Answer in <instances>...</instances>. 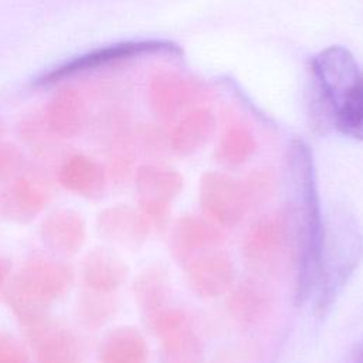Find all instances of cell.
Wrapping results in <instances>:
<instances>
[{"label":"cell","instance_id":"1","mask_svg":"<svg viewBox=\"0 0 363 363\" xmlns=\"http://www.w3.org/2000/svg\"><path fill=\"white\" fill-rule=\"evenodd\" d=\"M288 214L294 238V302L301 306L315 294L319 277L325 221L318 189L313 155L302 139H294L286 150Z\"/></svg>","mask_w":363,"mask_h":363},{"label":"cell","instance_id":"2","mask_svg":"<svg viewBox=\"0 0 363 363\" xmlns=\"http://www.w3.org/2000/svg\"><path fill=\"white\" fill-rule=\"evenodd\" d=\"M75 281V271L51 252L30 254L20 268L10 274L1 299L21 328L48 315L64 299Z\"/></svg>","mask_w":363,"mask_h":363},{"label":"cell","instance_id":"3","mask_svg":"<svg viewBox=\"0 0 363 363\" xmlns=\"http://www.w3.org/2000/svg\"><path fill=\"white\" fill-rule=\"evenodd\" d=\"M363 257V231L354 213L345 204L335 206L325 223L315 313L323 316L343 292Z\"/></svg>","mask_w":363,"mask_h":363},{"label":"cell","instance_id":"4","mask_svg":"<svg viewBox=\"0 0 363 363\" xmlns=\"http://www.w3.org/2000/svg\"><path fill=\"white\" fill-rule=\"evenodd\" d=\"M353 54L342 45H330L311 58L309 118L315 130L333 129L335 111L360 75Z\"/></svg>","mask_w":363,"mask_h":363},{"label":"cell","instance_id":"5","mask_svg":"<svg viewBox=\"0 0 363 363\" xmlns=\"http://www.w3.org/2000/svg\"><path fill=\"white\" fill-rule=\"evenodd\" d=\"M182 48L169 40H128L102 45L86 52L65 60L47 71H43L33 79V86L48 88L64 82H72L75 78L86 77L106 69H113L128 62H133L156 55H180Z\"/></svg>","mask_w":363,"mask_h":363},{"label":"cell","instance_id":"6","mask_svg":"<svg viewBox=\"0 0 363 363\" xmlns=\"http://www.w3.org/2000/svg\"><path fill=\"white\" fill-rule=\"evenodd\" d=\"M245 265L261 279H277L294 271V238L285 207L259 216L242 235Z\"/></svg>","mask_w":363,"mask_h":363},{"label":"cell","instance_id":"7","mask_svg":"<svg viewBox=\"0 0 363 363\" xmlns=\"http://www.w3.org/2000/svg\"><path fill=\"white\" fill-rule=\"evenodd\" d=\"M105 156L109 184L123 187L133 180L136 170L138 145L136 128L129 112L123 108L112 106L91 116L89 126Z\"/></svg>","mask_w":363,"mask_h":363},{"label":"cell","instance_id":"8","mask_svg":"<svg viewBox=\"0 0 363 363\" xmlns=\"http://www.w3.org/2000/svg\"><path fill=\"white\" fill-rule=\"evenodd\" d=\"M133 186L138 208L149 221L152 231L167 233L172 224V207L183 190V174L162 162H147L136 167Z\"/></svg>","mask_w":363,"mask_h":363},{"label":"cell","instance_id":"9","mask_svg":"<svg viewBox=\"0 0 363 363\" xmlns=\"http://www.w3.org/2000/svg\"><path fill=\"white\" fill-rule=\"evenodd\" d=\"M54 196V180L41 166H24L0 186V218L20 225L31 224L45 213Z\"/></svg>","mask_w":363,"mask_h":363},{"label":"cell","instance_id":"10","mask_svg":"<svg viewBox=\"0 0 363 363\" xmlns=\"http://www.w3.org/2000/svg\"><path fill=\"white\" fill-rule=\"evenodd\" d=\"M199 204L201 214L223 230L241 224L251 210L242 179L220 170H208L201 174Z\"/></svg>","mask_w":363,"mask_h":363},{"label":"cell","instance_id":"11","mask_svg":"<svg viewBox=\"0 0 363 363\" xmlns=\"http://www.w3.org/2000/svg\"><path fill=\"white\" fill-rule=\"evenodd\" d=\"M34 363H82L85 349L79 335L48 315L21 328Z\"/></svg>","mask_w":363,"mask_h":363},{"label":"cell","instance_id":"12","mask_svg":"<svg viewBox=\"0 0 363 363\" xmlns=\"http://www.w3.org/2000/svg\"><path fill=\"white\" fill-rule=\"evenodd\" d=\"M43 119L60 142L82 135L91 122V104L86 91L72 82L60 84L41 109Z\"/></svg>","mask_w":363,"mask_h":363},{"label":"cell","instance_id":"13","mask_svg":"<svg viewBox=\"0 0 363 363\" xmlns=\"http://www.w3.org/2000/svg\"><path fill=\"white\" fill-rule=\"evenodd\" d=\"M182 268L189 289L200 299L225 296L237 282L234 259L221 247L196 255Z\"/></svg>","mask_w":363,"mask_h":363},{"label":"cell","instance_id":"14","mask_svg":"<svg viewBox=\"0 0 363 363\" xmlns=\"http://www.w3.org/2000/svg\"><path fill=\"white\" fill-rule=\"evenodd\" d=\"M203 85L186 75L162 71L147 82L146 98L150 111L163 122H174L182 113L196 106L203 95Z\"/></svg>","mask_w":363,"mask_h":363},{"label":"cell","instance_id":"15","mask_svg":"<svg viewBox=\"0 0 363 363\" xmlns=\"http://www.w3.org/2000/svg\"><path fill=\"white\" fill-rule=\"evenodd\" d=\"M225 230L216 225L206 216L189 213L172 221L167 230V245L173 261L183 267L196 255L221 247Z\"/></svg>","mask_w":363,"mask_h":363},{"label":"cell","instance_id":"16","mask_svg":"<svg viewBox=\"0 0 363 363\" xmlns=\"http://www.w3.org/2000/svg\"><path fill=\"white\" fill-rule=\"evenodd\" d=\"M95 233L106 244L138 251L146 244L153 231L138 206L115 203L104 207L96 214Z\"/></svg>","mask_w":363,"mask_h":363},{"label":"cell","instance_id":"17","mask_svg":"<svg viewBox=\"0 0 363 363\" xmlns=\"http://www.w3.org/2000/svg\"><path fill=\"white\" fill-rule=\"evenodd\" d=\"M38 238L48 252L61 258L74 257L86 242V218L77 208L54 207L41 216Z\"/></svg>","mask_w":363,"mask_h":363},{"label":"cell","instance_id":"18","mask_svg":"<svg viewBox=\"0 0 363 363\" xmlns=\"http://www.w3.org/2000/svg\"><path fill=\"white\" fill-rule=\"evenodd\" d=\"M54 180L71 194L88 201L101 200L109 186L105 164L85 152L64 153L55 167Z\"/></svg>","mask_w":363,"mask_h":363},{"label":"cell","instance_id":"19","mask_svg":"<svg viewBox=\"0 0 363 363\" xmlns=\"http://www.w3.org/2000/svg\"><path fill=\"white\" fill-rule=\"evenodd\" d=\"M129 265L111 247L96 245L88 250L79 262V278L84 288L118 294L129 279Z\"/></svg>","mask_w":363,"mask_h":363},{"label":"cell","instance_id":"20","mask_svg":"<svg viewBox=\"0 0 363 363\" xmlns=\"http://www.w3.org/2000/svg\"><path fill=\"white\" fill-rule=\"evenodd\" d=\"M225 306L230 316L241 326L251 328L262 322L272 308V294L264 279L250 275L234 286L225 295Z\"/></svg>","mask_w":363,"mask_h":363},{"label":"cell","instance_id":"21","mask_svg":"<svg viewBox=\"0 0 363 363\" xmlns=\"http://www.w3.org/2000/svg\"><path fill=\"white\" fill-rule=\"evenodd\" d=\"M217 119L207 106H193L182 113L167 130L169 149L177 156L199 152L214 135Z\"/></svg>","mask_w":363,"mask_h":363},{"label":"cell","instance_id":"22","mask_svg":"<svg viewBox=\"0 0 363 363\" xmlns=\"http://www.w3.org/2000/svg\"><path fill=\"white\" fill-rule=\"evenodd\" d=\"M132 295L143 322L170 306L172 281L167 265L152 262L140 269L132 281Z\"/></svg>","mask_w":363,"mask_h":363},{"label":"cell","instance_id":"23","mask_svg":"<svg viewBox=\"0 0 363 363\" xmlns=\"http://www.w3.org/2000/svg\"><path fill=\"white\" fill-rule=\"evenodd\" d=\"M96 357L98 363H147V340L136 326H115L102 336Z\"/></svg>","mask_w":363,"mask_h":363},{"label":"cell","instance_id":"24","mask_svg":"<svg viewBox=\"0 0 363 363\" xmlns=\"http://www.w3.org/2000/svg\"><path fill=\"white\" fill-rule=\"evenodd\" d=\"M160 363H204V343L191 322L159 337Z\"/></svg>","mask_w":363,"mask_h":363},{"label":"cell","instance_id":"25","mask_svg":"<svg viewBox=\"0 0 363 363\" xmlns=\"http://www.w3.org/2000/svg\"><path fill=\"white\" fill-rule=\"evenodd\" d=\"M119 309L116 294H105L84 288L75 301V319L85 330H99L108 325Z\"/></svg>","mask_w":363,"mask_h":363},{"label":"cell","instance_id":"26","mask_svg":"<svg viewBox=\"0 0 363 363\" xmlns=\"http://www.w3.org/2000/svg\"><path fill=\"white\" fill-rule=\"evenodd\" d=\"M257 150L254 133L242 123H230L216 145V160L228 169L245 164Z\"/></svg>","mask_w":363,"mask_h":363},{"label":"cell","instance_id":"27","mask_svg":"<svg viewBox=\"0 0 363 363\" xmlns=\"http://www.w3.org/2000/svg\"><path fill=\"white\" fill-rule=\"evenodd\" d=\"M333 129L356 140H363V71L335 111Z\"/></svg>","mask_w":363,"mask_h":363},{"label":"cell","instance_id":"28","mask_svg":"<svg viewBox=\"0 0 363 363\" xmlns=\"http://www.w3.org/2000/svg\"><path fill=\"white\" fill-rule=\"evenodd\" d=\"M17 132L21 142L41 159H50L55 156L57 146L61 143L48 130L41 111L27 113L24 118H21L17 125Z\"/></svg>","mask_w":363,"mask_h":363},{"label":"cell","instance_id":"29","mask_svg":"<svg viewBox=\"0 0 363 363\" xmlns=\"http://www.w3.org/2000/svg\"><path fill=\"white\" fill-rule=\"evenodd\" d=\"M251 208L264 204L275 190V174L268 167H258L251 170L242 179Z\"/></svg>","mask_w":363,"mask_h":363},{"label":"cell","instance_id":"30","mask_svg":"<svg viewBox=\"0 0 363 363\" xmlns=\"http://www.w3.org/2000/svg\"><path fill=\"white\" fill-rule=\"evenodd\" d=\"M136 145L152 157H160L163 153L170 152L167 132H163L153 125L136 126Z\"/></svg>","mask_w":363,"mask_h":363},{"label":"cell","instance_id":"31","mask_svg":"<svg viewBox=\"0 0 363 363\" xmlns=\"http://www.w3.org/2000/svg\"><path fill=\"white\" fill-rule=\"evenodd\" d=\"M26 166L23 149L10 140H0V186L7 183Z\"/></svg>","mask_w":363,"mask_h":363},{"label":"cell","instance_id":"32","mask_svg":"<svg viewBox=\"0 0 363 363\" xmlns=\"http://www.w3.org/2000/svg\"><path fill=\"white\" fill-rule=\"evenodd\" d=\"M0 363H34V360L27 343L9 330H0Z\"/></svg>","mask_w":363,"mask_h":363},{"label":"cell","instance_id":"33","mask_svg":"<svg viewBox=\"0 0 363 363\" xmlns=\"http://www.w3.org/2000/svg\"><path fill=\"white\" fill-rule=\"evenodd\" d=\"M11 274V265L6 258H0V294Z\"/></svg>","mask_w":363,"mask_h":363},{"label":"cell","instance_id":"34","mask_svg":"<svg viewBox=\"0 0 363 363\" xmlns=\"http://www.w3.org/2000/svg\"><path fill=\"white\" fill-rule=\"evenodd\" d=\"M349 363H363V343L357 345L349 357Z\"/></svg>","mask_w":363,"mask_h":363},{"label":"cell","instance_id":"35","mask_svg":"<svg viewBox=\"0 0 363 363\" xmlns=\"http://www.w3.org/2000/svg\"><path fill=\"white\" fill-rule=\"evenodd\" d=\"M4 133H6V123H4L3 118L0 116V140H1V138H3Z\"/></svg>","mask_w":363,"mask_h":363}]
</instances>
